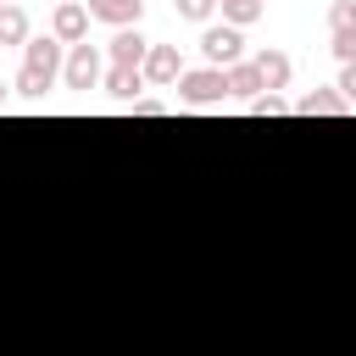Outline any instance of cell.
I'll return each instance as SVG.
<instances>
[{
  "instance_id": "cell-1",
  "label": "cell",
  "mask_w": 356,
  "mask_h": 356,
  "mask_svg": "<svg viewBox=\"0 0 356 356\" xmlns=\"http://www.w3.org/2000/svg\"><path fill=\"white\" fill-rule=\"evenodd\" d=\"M200 56H206V67H239V61H250L245 56V28H234V22H206V33H200Z\"/></svg>"
},
{
  "instance_id": "cell-2",
  "label": "cell",
  "mask_w": 356,
  "mask_h": 356,
  "mask_svg": "<svg viewBox=\"0 0 356 356\" xmlns=\"http://www.w3.org/2000/svg\"><path fill=\"white\" fill-rule=\"evenodd\" d=\"M172 89H178V100H184V106H195V111H206V106H222V100H228V78H222V67H189Z\"/></svg>"
},
{
  "instance_id": "cell-3",
  "label": "cell",
  "mask_w": 356,
  "mask_h": 356,
  "mask_svg": "<svg viewBox=\"0 0 356 356\" xmlns=\"http://www.w3.org/2000/svg\"><path fill=\"white\" fill-rule=\"evenodd\" d=\"M100 78H106V67H100V44H89V39L72 44V50H67V67H61V83L89 95V89H100Z\"/></svg>"
},
{
  "instance_id": "cell-4",
  "label": "cell",
  "mask_w": 356,
  "mask_h": 356,
  "mask_svg": "<svg viewBox=\"0 0 356 356\" xmlns=\"http://www.w3.org/2000/svg\"><path fill=\"white\" fill-rule=\"evenodd\" d=\"M61 50H67V44H61L56 33H33V39L22 44V67L56 83V78H61V67H67V56H61Z\"/></svg>"
},
{
  "instance_id": "cell-5",
  "label": "cell",
  "mask_w": 356,
  "mask_h": 356,
  "mask_svg": "<svg viewBox=\"0 0 356 356\" xmlns=\"http://www.w3.org/2000/svg\"><path fill=\"white\" fill-rule=\"evenodd\" d=\"M139 72H145V83H150V89H172L189 67H184L178 44H150V56H145V67H139Z\"/></svg>"
},
{
  "instance_id": "cell-6",
  "label": "cell",
  "mask_w": 356,
  "mask_h": 356,
  "mask_svg": "<svg viewBox=\"0 0 356 356\" xmlns=\"http://www.w3.org/2000/svg\"><path fill=\"white\" fill-rule=\"evenodd\" d=\"M50 33H56L67 50L83 44V39H89V6H83V0H61V6L50 11Z\"/></svg>"
},
{
  "instance_id": "cell-7",
  "label": "cell",
  "mask_w": 356,
  "mask_h": 356,
  "mask_svg": "<svg viewBox=\"0 0 356 356\" xmlns=\"http://www.w3.org/2000/svg\"><path fill=\"white\" fill-rule=\"evenodd\" d=\"M250 67H256V78H261V89H267V95L289 89V78H295V61H289L284 50H273V44H267V50H256V56H250Z\"/></svg>"
},
{
  "instance_id": "cell-8",
  "label": "cell",
  "mask_w": 356,
  "mask_h": 356,
  "mask_svg": "<svg viewBox=\"0 0 356 356\" xmlns=\"http://www.w3.org/2000/svg\"><path fill=\"white\" fill-rule=\"evenodd\" d=\"M106 56H111V67H145L150 39H145L139 28H117V33H111V44H106Z\"/></svg>"
},
{
  "instance_id": "cell-9",
  "label": "cell",
  "mask_w": 356,
  "mask_h": 356,
  "mask_svg": "<svg viewBox=\"0 0 356 356\" xmlns=\"http://www.w3.org/2000/svg\"><path fill=\"white\" fill-rule=\"evenodd\" d=\"M95 22H111V28H139L145 17V0H83Z\"/></svg>"
},
{
  "instance_id": "cell-10",
  "label": "cell",
  "mask_w": 356,
  "mask_h": 356,
  "mask_svg": "<svg viewBox=\"0 0 356 356\" xmlns=\"http://www.w3.org/2000/svg\"><path fill=\"white\" fill-rule=\"evenodd\" d=\"M295 111H300V117H345L350 106H345V95L328 83V89H306V95L295 100Z\"/></svg>"
},
{
  "instance_id": "cell-11",
  "label": "cell",
  "mask_w": 356,
  "mask_h": 356,
  "mask_svg": "<svg viewBox=\"0 0 356 356\" xmlns=\"http://www.w3.org/2000/svg\"><path fill=\"white\" fill-rule=\"evenodd\" d=\"M100 89H106L111 100H139V89H145V72H139V67H106Z\"/></svg>"
},
{
  "instance_id": "cell-12",
  "label": "cell",
  "mask_w": 356,
  "mask_h": 356,
  "mask_svg": "<svg viewBox=\"0 0 356 356\" xmlns=\"http://www.w3.org/2000/svg\"><path fill=\"white\" fill-rule=\"evenodd\" d=\"M222 78H228V95H234V100H256V95H267V89H261V78H256V67H250V61H239V67H228V72H222Z\"/></svg>"
},
{
  "instance_id": "cell-13",
  "label": "cell",
  "mask_w": 356,
  "mask_h": 356,
  "mask_svg": "<svg viewBox=\"0 0 356 356\" xmlns=\"http://www.w3.org/2000/svg\"><path fill=\"white\" fill-rule=\"evenodd\" d=\"M33 28H28V11L22 6H0V44H28Z\"/></svg>"
},
{
  "instance_id": "cell-14",
  "label": "cell",
  "mask_w": 356,
  "mask_h": 356,
  "mask_svg": "<svg viewBox=\"0 0 356 356\" xmlns=\"http://www.w3.org/2000/svg\"><path fill=\"white\" fill-rule=\"evenodd\" d=\"M217 11H222V22H234V28H250V22L267 11V0H217Z\"/></svg>"
},
{
  "instance_id": "cell-15",
  "label": "cell",
  "mask_w": 356,
  "mask_h": 356,
  "mask_svg": "<svg viewBox=\"0 0 356 356\" xmlns=\"http://www.w3.org/2000/svg\"><path fill=\"white\" fill-rule=\"evenodd\" d=\"M328 33H356V0H334L328 6Z\"/></svg>"
},
{
  "instance_id": "cell-16",
  "label": "cell",
  "mask_w": 356,
  "mask_h": 356,
  "mask_svg": "<svg viewBox=\"0 0 356 356\" xmlns=\"http://www.w3.org/2000/svg\"><path fill=\"white\" fill-rule=\"evenodd\" d=\"M11 89H17V95H22V100H44V95H50V78H39V72H28V67H22V72H17V83H11Z\"/></svg>"
},
{
  "instance_id": "cell-17",
  "label": "cell",
  "mask_w": 356,
  "mask_h": 356,
  "mask_svg": "<svg viewBox=\"0 0 356 356\" xmlns=\"http://www.w3.org/2000/svg\"><path fill=\"white\" fill-rule=\"evenodd\" d=\"M172 11H178L184 22H211V11H217V0H172Z\"/></svg>"
},
{
  "instance_id": "cell-18",
  "label": "cell",
  "mask_w": 356,
  "mask_h": 356,
  "mask_svg": "<svg viewBox=\"0 0 356 356\" xmlns=\"http://www.w3.org/2000/svg\"><path fill=\"white\" fill-rule=\"evenodd\" d=\"M284 111H295L284 95H256V100H250V117H284Z\"/></svg>"
},
{
  "instance_id": "cell-19",
  "label": "cell",
  "mask_w": 356,
  "mask_h": 356,
  "mask_svg": "<svg viewBox=\"0 0 356 356\" xmlns=\"http://www.w3.org/2000/svg\"><path fill=\"white\" fill-rule=\"evenodd\" d=\"M328 50H334V56L350 67V61H356V33H334V39H328Z\"/></svg>"
},
{
  "instance_id": "cell-20",
  "label": "cell",
  "mask_w": 356,
  "mask_h": 356,
  "mask_svg": "<svg viewBox=\"0 0 356 356\" xmlns=\"http://www.w3.org/2000/svg\"><path fill=\"white\" fill-rule=\"evenodd\" d=\"M128 106H134V117H167V100H150V95H139Z\"/></svg>"
},
{
  "instance_id": "cell-21",
  "label": "cell",
  "mask_w": 356,
  "mask_h": 356,
  "mask_svg": "<svg viewBox=\"0 0 356 356\" xmlns=\"http://www.w3.org/2000/svg\"><path fill=\"white\" fill-rule=\"evenodd\" d=\"M339 95H345V106H356V61L350 67H339V83H334Z\"/></svg>"
},
{
  "instance_id": "cell-22",
  "label": "cell",
  "mask_w": 356,
  "mask_h": 356,
  "mask_svg": "<svg viewBox=\"0 0 356 356\" xmlns=\"http://www.w3.org/2000/svg\"><path fill=\"white\" fill-rule=\"evenodd\" d=\"M6 100H11V83H6V78H0V111H6Z\"/></svg>"
},
{
  "instance_id": "cell-23",
  "label": "cell",
  "mask_w": 356,
  "mask_h": 356,
  "mask_svg": "<svg viewBox=\"0 0 356 356\" xmlns=\"http://www.w3.org/2000/svg\"><path fill=\"white\" fill-rule=\"evenodd\" d=\"M0 6H17V0H0Z\"/></svg>"
}]
</instances>
